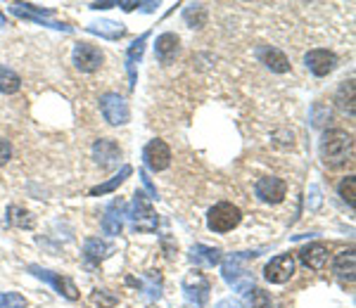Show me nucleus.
Wrapping results in <instances>:
<instances>
[{
	"mask_svg": "<svg viewBox=\"0 0 356 308\" xmlns=\"http://www.w3.org/2000/svg\"><path fill=\"white\" fill-rule=\"evenodd\" d=\"M354 157V138L342 128H330L321 138V159L330 168H340Z\"/></svg>",
	"mask_w": 356,
	"mask_h": 308,
	"instance_id": "obj_1",
	"label": "nucleus"
},
{
	"mask_svg": "<svg viewBox=\"0 0 356 308\" xmlns=\"http://www.w3.org/2000/svg\"><path fill=\"white\" fill-rule=\"evenodd\" d=\"M261 251H237V254H230L228 259L221 266V275H224L226 285L233 287L240 294H247L250 290H254V273H250L247 264L252 259H257Z\"/></svg>",
	"mask_w": 356,
	"mask_h": 308,
	"instance_id": "obj_2",
	"label": "nucleus"
},
{
	"mask_svg": "<svg viewBox=\"0 0 356 308\" xmlns=\"http://www.w3.org/2000/svg\"><path fill=\"white\" fill-rule=\"evenodd\" d=\"M126 218L131 220V228L136 233H157L159 228V218L152 209V199L143 192L133 194L131 207L126 209Z\"/></svg>",
	"mask_w": 356,
	"mask_h": 308,
	"instance_id": "obj_3",
	"label": "nucleus"
},
{
	"mask_svg": "<svg viewBox=\"0 0 356 308\" xmlns=\"http://www.w3.org/2000/svg\"><path fill=\"white\" fill-rule=\"evenodd\" d=\"M242 220V211L230 202H221L216 207L209 209L207 214V228L211 233H230L233 228H237Z\"/></svg>",
	"mask_w": 356,
	"mask_h": 308,
	"instance_id": "obj_4",
	"label": "nucleus"
},
{
	"mask_svg": "<svg viewBox=\"0 0 356 308\" xmlns=\"http://www.w3.org/2000/svg\"><path fill=\"white\" fill-rule=\"evenodd\" d=\"M183 292H185V301H188V304H193L195 308H202L209 301V292H211L207 275L200 273V270H190V273L183 277Z\"/></svg>",
	"mask_w": 356,
	"mask_h": 308,
	"instance_id": "obj_5",
	"label": "nucleus"
},
{
	"mask_svg": "<svg viewBox=\"0 0 356 308\" xmlns=\"http://www.w3.org/2000/svg\"><path fill=\"white\" fill-rule=\"evenodd\" d=\"M100 112L110 126H123V123L131 119L128 102L123 100L119 92H105V95L100 97Z\"/></svg>",
	"mask_w": 356,
	"mask_h": 308,
	"instance_id": "obj_6",
	"label": "nucleus"
},
{
	"mask_svg": "<svg viewBox=\"0 0 356 308\" xmlns=\"http://www.w3.org/2000/svg\"><path fill=\"white\" fill-rule=\"evenodd\" d=\"M27 270L34 277H38V280H43V282H48V285H53L55 292H58L60 296H64V299H69V301L79 299V290H76V285L69 280V277H64V275H60V273H53V270L43 268V266H36V264H31Z\"/></svg>",
	"mask_w": 356,
	"mask_h": 308,
	"instance_id": "obj_7",
	"label": "nucleus"
},
{
	"mask_svg": "<svg viewBox=\"0 0 356 308\" xmlns=\"http://www.w3.org/2000/svg\"><path fill=\"white\" fill-rule=\"evenodd\" d=\"M10 12L17 14V17L31 19V22L40 24V27H50V29H58V31H67V34L71 31L69 24L50 22V17H53V10H43V8H38V5H31V3L19 5V3H14V5H10Z\"/></svg>",
	"mask_w": 356,
	"mask_h": 308,
	"instance_id": "obj_8",
	"label": "nucleus"
},
{
	"mask_svg": "<svg viewBox=\"0 0 356 308\" xmlns=\"http://www.w3.org/2000/svg\"><path fill=\"white\" fill-rule=\"evenodd\" d=\"M71 62H74V66L79 71L93 74V71H97L102 66L105 55H102L100 48H95V45L91 43H76L74 50H71Z\"/></svg>",
	"mask_w": 356,
	"mask_h": 308,
	"instance_id": "obj_9",
	"label": "nucleus"
},
{
	"mask_svg": "<svg viewBox=\"0 0 356 308\" xmlns=\"http://www.w3.org/2000/svg\"><path fill=\"white\" fill-rule=\"evenodd\" d=\"M292 275H295V259L290 254L273 256L264 268V277L271 285H285Z\"/></svg>",
	"mask_w": 356,
	"mask_h": 308,
	"instance_id": "obj_10",
	"label": "nucleus"
},
{
	"mask_svg": "<svg viewBox=\"0 0 356 308\" xmlns=\"http://www.w3.org/2000/svg\"><path fill=\"white\" fill-rule=\"evenodd\" d=\"M143 162H145L150 171H164L171 164V150L164 140H150L145 150H143Z\"/></svg>",
	"mask_w": 356,
	"mask_h": 308,
	"instance_id": "obj_11",
	"label": "nucleus"
},
{
	"mask_svg": "<svg viewBox=\"0 0 356 308\" xmlns=\"http://www.w3.org/2000/svg\"><path fill=\"white\" fill-rule=\"evenodd\" d=\"M304 64L307 69L311 71L313 76H328L330 71H335L337 66V55L333 50H323V48H316V50H309L304 55Z\"/></svg>",
	"mask_w": 356,
	"mask_h": 308,
	"instance_id": "obj_12",
	"label": "nucleus"
},
{
	"mask_svg": "<svg viewBox=\"0 0 356 308\" xmlns=\"http://www.w3.org/2000/svg\"><path fill=\"white\" fill-rule=\"evenodd\" d=\"M93 159L100 168H117L121 162V147L112 138H100L93 145Z\"/></svg>",
	"mask_w": 356,
	"mask_h": 308,
	"instance_id": "obj_13",
	"label": "nucleus"
},
{
	"mask_svg": "<svg viewBox=\"0 0 356 308\" xmlns=\"http://www.w3.org/2000/svg\"><path fill=\"white\" fill-rule=\"evenodd\" d=\"M123 218H126V202L121 197L112 199L105 209V216H102V233L117 238L123 228Z\"/></svg>",
	"mask_w": 356,
	"mask_h": 308,
	"instance_id": "obj_14",
	"label": "nucleus"
},
{
	"mask_svg": "<svg viewBox=\"0 0 356 308\" xmlns=\"http://www.w3.org/2000/svg\"><path fill=\"white\" fill-rule=\"evenodd\" d=\"M254 192L261 202L266 204H281L287 194V183L283 178H259L254 185Z\"/></svg>",
	"mask_w": 356,
	"mask_h": 308,
	"instance_id": "obj_15",
	"label": "nucleus"
},
{
	"mask_svg": "<svg viewBox=\"0 0 356 308\" xmlns=\"http://www.w3.org/2000/svg\"><path fill=\"white\" fill-rule=\"evenodd\" d=\"M257 57H259V62L266 66V69L276 71V74H287V71H290V60H287L285 53H281L278 48L261 45V48H257Z\"/></svg>",
	"mask_w": 356,
	"mask_h": 308,
	"instance_id": "obj_16",
	"label": "nucleus"
},
{
	"mask_svg": "<svg viewBox=\"0 0 356 308\" xmlns=\"http://www.w3.org/2000/svg\"><path fill=\"white\" fill-rule=\"evenodd\" d=\"M138 290H141V296L145 301H159L162 299V290H164V280L159 270H147V273L141 275V280H136Z\"/></svg>",
	"mask_w": 356,
	"mask_h": 308,
	"instance_id": "obj_17",
	"label": "nucleus"
},
{
	"mask_svg": "<svg viewBox=\"0 0 356 308\" xmlns=\"http://www.w3.org/2000/svg\"><path fill=\"white\" fill-rule=\"evenodd\" d=\"M328 246L323 244V242H311V244H307V246H302L299 249V261H302L307 268H311V270H321L323 266L328 264Z\"/></svg>",
	"mask_w": 356,
	"mask_h": 308,
	"instance_id": "obj_18",
	"label": "nucleus"
},
{
	"mask_svg": "<svg viewBox=\"0 0 356 308\" xmlns=\"http://www.w3.org/2000/svg\"><path fill=\"white\" fill-rule=\"evenodd\" d=\"M178 45L180 40L176 34H162L157 38V43H154V55H157V60L162 64H171L178 55Z\"/></svg>",
	"mask_w": 356,
	"mask_h": 308,
	"instance_id": "obj_19",
	"label": "nucleus"
},
{
	"mask_svg": "<svg viewBox=\"0 0 356 308\" xmlns=\"http://www.w3.org/2000/svg\"><path fill=\"white\" fill-rule=\"evenodd\" d=\"M112 251H115V246L110 242H105V240H100V238H91V240H86V244H84V259L88 266H97L100 261H105Z\"/></svg>",
	"mask_w": 356,
	"mask_h": 308,
	"instance_id": "obj_20",
	"label": "nucleus"
},
{
	"mask_svg": "<svg viewBox=\"0 0 356 308\" xmlns=\"http://www.w3.org/2000/svg\"><path fill=\"white\" fill-rule=\"evenodd\" d=\"M188 259L193 261L195 266H207V268H211V266L221 264V259H224V254H221V249H216V246L195 244V246H190Z\"/></svg>",
	"mask_w": 356,
	"mask_h": 308,
	"instance_id": "obj_21",
	"label": "nucleus"
},
{
	"mask_svg": "<svg viewBox=\"0 0 356 308\" xmlns=\"http://www.w3.org/2000/svg\"><path fill=\"white\" fill-rule=\"evenodd\" d=\"M333 270H335V275H337L342 282H354V277H356V256H354V249L342 251V254L335 256Z\"/></svg>",
	"mask_w": 356,
	"mask_h": 308,
	"instance_id": "obj_22",
	"label": "nucleus"
},
{
	"mask_svg": "<svg viewBox=\"0 0 356 308\" xmlns=\"http://www.w3.org/2000/svg\"><path fill=\"white\" fill-rule=\"evenodd\" d=\"M86 31L93 36H100V38H107V40H119L126 36V27L119 22H110V19H100V22H93L86 27Z\"/></svg>",
	"mask_w": 356,
	"mask_h": 308,
	"instance_id": "obj_23",
	"label": "nucleus"
},
{
	"mask_svg": "<svg viewBox=\"0 0 356 308\" xmlns=\"http://www.w3.org/2000/svg\"><path fill=\"white\" fill-rule=\"evenodd\" d=\"M150 38V31H145V34L141 36L138 40H133L131 45H128V53H126V69H128V76H131V88L136 86V64L141 62L143 53H145V43Z\"/></svg>",
	"mask_w": 356,
	"mask_h": 308,
	"instance_id": "obj_24",
	"label": "nucleus"
},
{
	"mask_svg": "<svg viewBox=\"0 0 356 308\" xmlns=\"http://www.w3.org/2000/svg\"><path fill=\"white\" fill-rule=\"evenodd\" d=\"M5 225H14V228L31 230L34 228V216H31L27 209L12 204V207H8V214H5Z\"/></svg>",
	"mask_w": 356,
	"mask_h": 308,
	"instance_id": "obj_25",
	"label": "nucleus"
},
{
	"mask_svg": "<svg viewBox=\"0 0 356 308\" xmlns=\"http://www.w3.org/2000/svg\"><path fill=\"white\" fill-rule=\"evenodd\" d=\"M335 102H337V107L344 112V114L354 116V81H344L342 86L335 92Z\"/></svg>",
	"mask_w": 356,
	"mask_h": 308,
	"instance_id": "obj_26",
	"label": "nucleus"
},
{
	"mask_svg": "<svg viewBox=\"0 0 356 308\" xmlns=\"http://www.w3.org/2000/svg\"><path fill=\"white\" fill-rule=\"evenodd\" d=\"M183 19L190 29H202L207 24V8L202 3H190L183 10Z\"/></svg>",
	"mask_w": 356,
	"mask_h": 308,
	"instance_id": "obj_27",
	"label": "nucleus"
},
{
	"mask_svg": "<svg viewBox=\"0 0 356 308\" xmlns=\"http://www.w3.org/2000/svg\"><path fill=\"white\" fill-rule=\"evenodd\" d=\"M133 173V168L131 166H121V171L117 173L115 178H110L107 183H102V185H95V188H91V197H102V194H107V192H115V190L119 188V185H123V181H126L128 176Z\"/></svg>",
	"mask_w": 356,
	"mask_h": 308,
	"instance_id": "obj_28",
	"label": "nucleus"
},
{
	"mask_svg": "<svg viewBox=\"0 0 356 308\" xmlns=\"http://www.w3.org/2000/svg\"><path fill=\"white\" fill-rule=\"evenodd\" d=\"M19 88H22V79H19V74H14L12 69H8V66L0 64V92L12 95V92H17Z\"/></svg>",
	"mask_w": 356,
	"mask_h": 308,
	"instance_id": "obj_29",
	"label": "nucleus"
},
{
	"mask_svg": "<svg viewBox=\"0 0 356 308\" xmlns=\"http://www.w3.org/2000/svg\"><path fill=\"white\" fill-rule=\"evenodd\" d=\"M330 116H333V112H330L328 105H323V102H313V105H311V112H309V121H311L313 128H323L330 121Z\"/></svg>",
	"mask_w": 356,
	"mask_h": 308,
	"instance_id": "obj_30",
	"label": "nucleus"
},
{
	"mask_svg": "<svg viewBox=\"0 0 356 308\" xmlns=\"http://www.w3.org/2000/svg\"><path fill=\"white\" fill-rule=\"evenodd\" d=\"M337 192H340V197H342V202H347L349 207H354V202H356V178L354 176L342 178L340 185H337Z\"/></svg>",
	"mask_w": 356,
	"mask_h": 308,
	"instance_id": "obj_31",
	"label": "nucleus"
},
{
	"mask_svg": "<svg viewBox=\"0 0 356 308\" xmlns=\"http://www.w3.org/2000/svg\"><path fill=\"white\" fill-rule=\"evenodd\" d=\"M247 306L250 308H273V299L264 290H250L247 292Z\"/></svg>",
	"mask_w": 356,
	"mask_h": 308,
	"instance_id": "obj_32",
	"label": "nucleus"
},
{
	"mask_svg": "<svg viewBox=\"0 0 356 308\" xmlns=\"http://www.w3.org/2000/svg\"><path fill=\"white\" fill-rule=\"evenodd\" d=\"M27 296L19 292H0V308H27Z\"/></svg>",
	"mask_w": 356,
	"mask_h": 308,
	"instance_id": "obj_33",
	"label": "nucleus"
},
{
	"mask_svg": "<svg viewBox=\"0 0 356 308\" xmlns=\"http://www.w3.org/2000/svg\"><path fill=\"white\" fill-rule=\"evenodd\" d=\"M91 301L97 308H115L119 304V296L112 294V292H107V290H95L91 296Z\"/></svg>",
	"mask_w": 356,
	"mask_h": 308,
	"instance_id": "obj_34",
	"label": "nucleus"
},
{
	"mask_svg": "<svg viewBox=\"0 0 356 308\" xmlns=\"http://www.w3.org/2000/svg\"><path fill=\"white\" fill-rule=\"evenodd\" d=\"M10 157H12V145L5 138H0V166H5L10 162Z\"/></svg>",
	"mask_w": 356,
	"mask_h": 308,
	"instance_id": "obj_35",
	"label": "nucleus"
},
{
	"mask_svg": "<svg viewBox=\"0 0 356 308\" xmlns=\"http://www.w3.org/2000/svg\"><path fill=\"white\" fill-rule=\"evenodd\" d=\"M309 194H311V202H309V209H318V204H321V190H318L316 185H311Z\"/></svg>",
	"mask_w": 356,
	"mask_h": 308,
	"instance_id": "obj_36",
	"label": "nucleus"
},
{
	"mask_svg": "<svg viewBox=\"0 0 356 308\" xmlns=\"http://www.w3.org/2000/svg\"><path fill=\"white\" fill-rule=\"evenodd\" d=\"M141 178H143V183H145V188H147V192H150V199H157V188H154L152 181H150L147 171H141Z\"/></svg>",
	"mask_w": 356,
	"mask_h": 308,
	"instance_id": "obj_37",
	"label": "nucleus"
},
{
	"mask_svg": "<svg viewBox=\"0 0 356 308\" xmlns=\"http://www.w3.org/2000/svg\"><path fill=\"white\" fill-rule=\"evenodd\" d=\"M214 308H245V306H242V301H237V299H221Z\"/></svg>",
	"mask_w": 356,
	"mask_h": 308,
	"instance_id": "obj_38",
	"label": "nucleus"
},
{
	"mask_svg": "<svg viewBox=\"0 0 356 308\" xmlns=\"http://www.w3.org/2000/svg\"><path fill=\"white\" fill-rule=\"evenodd\" d=\"M159 8V3H138V10H143V12H154V10Z\"/></svg>",
	"mask_w": 356,
	"mask_h": 308,
	"instance_id": "obj_39",
	"label": "nucleus"
},
{
	"mask_svg": "<svg viewBox=\"0 0 356 308\" xmlns=\"http://www.w3.org/2000/svg\"><path fill=\"white\" fill-rule=\"evenodd\" d=\"M119 3H93L91 10H110V8H117Z\"/></svg>",
	"mask_w": 356,
	"mask_h": 308,
	"instance_id": "obj_40",
	"label": "nucleus"
},
{
	"mask_svg": "<svg viewBox=\"0 0 356 308\" xmlns=\"http://www.w3.org/2000/svg\"><path fill=\"white\" fill-rule=\"evenodd\" d=\"M5 27H8V19H5V14L0 12V29H5Z\"/></svg>",
	"mask_w": 356,
	"mask_h": 308,
	"instance_id": "obj_41",
	"label": "nucleus"
}]
</instances>
